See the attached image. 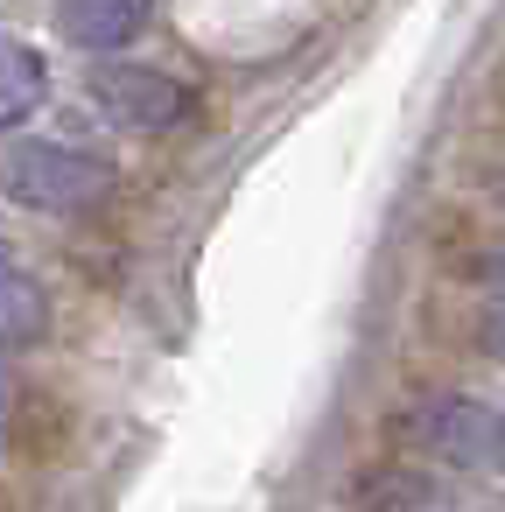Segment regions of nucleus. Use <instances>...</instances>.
I'll return each mask as SVG.
<instances>
[{"instance_id":"obj_9","label":"nucleus","mask_w":505,"mask_h":512,"mask_svg":"<svg viewBox=\"0 0 505 512\" xmlns=\"http://www.w3.org/2000/svg\"><path fill=\"white\" fill-rule=\"evenodd\" d=\"M477 281H484V288H498V302H505V246H491V253L477 260Z\"/></svg>"},{"instance_id":"obj_3","label":"nucleus","mask_w":505,"mask_h":512,"mask_svg":"<svg viewBox=\"0 0 505 512\" xmlns=\"http://www.w3.org/2000/svg\"><path fill=\"white\" fill-rule=\"evenodd\" d=\"M85 92H92V106L106 120L134 127V134H169L190 113V85L155 71V64H92Z\"/></svg>"},{"instance_id":"obj_2","label":"nucleus","mask_w":505,"mask_h":512,"mask_svg":"<svg viewBox=\"0 0 505 512\" xmlns=\"http://www.w3.org/2000/svg\"><path fill=\"white\" fill-rule=\"evenodd\" d=\"M407 435L442 463H505V414L470 393H428L407 407Z\"/></svg>"},{"instance_id":"obj_6","label":"nucleus","mask_w":505,"mask_h":512,"mask_svg":"<svg viewBox=\"0 0 505 512\" xmlns=\"http://www.w3.org/2000/svg\"><path fill=\"white\" fill-rule=\"evenodd\" d=\"M43 288H36V274L22 267V253L15 246H0V344H36L43 337Z\"/></svg>"},{"instance_id":"obj_8","label":"nucleus","mask_w":505,"mask_h":512,"mask_svg":"<svg viewBox=\"0 0 505 512\" xmlns=\"http://www.w3.org/2000/svg\"><path fill=\"white\" fill-rule=\"evenodd\" d=\"M477 337H484V351L505 365V302H491V309L477 316Z\"/></svg>"},{"instance_id":"obj_5","label":"nucleus","mask_w":505,"mask_h":512,"mask_svg":"<svg viewBox=\"0 0 505 512\" xmlns=\"http://www.w3.org/2000/svg\"><path fill=\"white\" fill-rule=\"evenodd\" d=\"M43 92H50V64H43V50L0 29V127H22V120L43 106Z\"/></svg>"},{"instance_id":"obj_1","label":"nucleus","mask_w":505,"mask_h":512,"mask_svg":"<svg viewBox=\"0 0 505 512\" xmlns=\"http://www.w3.org/2000/svg\"><path fill=\"white\" fill-rule=\"evenodd\" d=\"M106 190H113L106 155H92L78 141H15L0 155V197H15L22 211H43V218L92 211Z\"/></svg>"},{"instance_id":"obj_7","label":"nucleus","mask_w":505,"mask_h":512,"mask_svg":"<svg viewBox=\"0 0 505 512\" xmlns=\"http://www.w3.org/2000/svg\"><path fill=\"white\" fill-rule=\"evenodd\" d=\"M365 498H372V512H442L449 505V491L428 477H372Z\"/></svg>"},{"instance_id":"obj_4","label":"nucleus","mask_w":505,"mask_h":512,"mask_svg":"<svg viewBox=\"0 0 505 512\" xmlns=\"http://www.w3.org/2000/svg\"><path fill=\"white\" fill-rule=\"evenodd\" d=\"M57 29H64V43L113 57L141 36V0H57Z\"/></svg>"}]
</instances>
